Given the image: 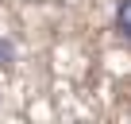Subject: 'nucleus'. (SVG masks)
<instances>
[{
  "label": "nucleus",
  "instance_id": "nucleus-1",
  "mask_svg": "<svg viewBox=\"0 0 131 124\" xmlns=\"http://www.w3.org/2000/svg\"><path fill=\"white\" fill-rule=\"evenodd\" d=\"M116 31L131 43V0H119V8H116Z\"/></svg>",
  "mask_w": 131,
  "mask_h": 124
},
{
  "label": "nucleus",
  "instance_id": "nucleus-2",
  "mask_svg": "<svg viewBox=\"0 0 131 124\" xmlns=\"http://www.w3.org/2000/svg\"><path fill=\"white\" fill-rule=\"evenodd\" d=\"M12 62H16V47L8 39H0V70H12Z\"/></svg>",
  "mask_w": 131,
  "mask_h": 124
}]
</instances>
